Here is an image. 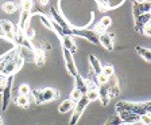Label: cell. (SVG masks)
I'll return each mask as SVG.
<instances>
[{"instance_id":"obj_1","label":"cell","mask_w":151,"mask_h":125,"mask_svg":"<svg viewBox=\"0 0 151 125\" xmlns=\"http://www.w3.org/2000/svg\"><path fill=\"white\" fill-rule=\"evenodd\" d=\"M31 96L34 98L35 104L41 105L45 102H50L53 100H57L60 97L58 90H55L54 88H43V89H35L31 91Z\"/></svg>"},{"instance_id":"obj_2","label":"cell","mask_w":151,"mask_h":125,"mask_svg":"<svg viewBox=\"0 0 151 125\" xmlns=\"http://www.w3.org/2000/svg\"><path fill=\"white\" fill-rule=\"evenodd\" d=\"M116 110L119 113L131 112V113H135V114H139V116L147 114V110L143 106V102L138 104V102H128V101H119L116 104Z\"/></svg>"},{"instance_id":"obj_3","label":"cell","mask_w":151,"mask_h":125,"mask_svg":"<svg viewBox=\"0 0 151 125\" xmlns=\"http://www.w3.org/2000/svg\"><path fill=\"white\" fill-rule=\"evenodd\" d=\"M72 35L76 36H81L86 41H89L93 44H100L99 42V34L94 30H89L86 27H81V28H72Z\"/></svg>"},{"instance_id":"obj_4","label":"cell","mask_w":151,"mask_h":125,"mask_svg":"<svg viewBox=\"0 0 151 125\" xmlns=\"http://www.w3.org/2000/svg\"><path fill=\"white\" fill-rule=\"evenodd\" d=\"M12 81H14V75L7 77L6 86H4L3 91H1V109L7 110L12 100Z\"/></svg>"},{"instance_id":"obj_5","label":"cell","mask_w":151,"mask_h":125,"mask_svg":"<svg viewBox=\"0 0 151 125\" xmlns=\"http://www.w3.org/2000/svg\"><path fill=\"white\" fill-rule=\"evenodd\" d=\"M88 104H89V100L86 98V96L84 94V96L80 98L78 102L74 105V108H73V114H72V117H70V121H69L70 125H76L77 122H78L80 117H81V114L84 113L85 108L88 106Z\"/></svg>"},{"instance_id":"obj_6","label":"cell","mask_w":151,"mask_h":125,"mask_svg":"<svg viewBox=\"0 0 151 125\" xmlns=\"http://www.w3.org/2000/svg\"><path fill=\"white\" fill-rule=\"evenodd\" d=\"M23 65H24V58H23L22 55H19L16 59H14L12 62H9L8 65H7L6 67L0 71V74L4 75V77H11V75H15L16 73H18L19 70L23 67Z\"/></svg>"},{"instance_id":"obj_7","label":"cell","mask_w":151,"mask_h":125,"mask_svg":"<svg viewBox=\"0 0 151 125\" xmlns=\"http://www.w3.org/2000/svg\"><path fill=\"white\" fill-rule=\"evenodd\" d=\"M50 19L53 20V22H55L58 26L62 27V30L65 31L66 35H72V28L73 27L69 24V22H68V20H66V19L57 11V8H54V7L50 8Z\"/></svg>"},{"instance_id":"obj_8","label":"cell","mask_w":151,"mask_h":125,"mask_svg":"<svg viewBox=\"0 0 151 125\" xmlns=\"http://www.w3.org/2000/svg\"><path fill=\"white\" fill-rule=\"evenodd\" d=\"M14 43H15V46L27 49V50L32 51V53H34V50H35L34 44H32V41H30L24 35V32H23L22 30H19L18 27H16V31H15V36H14Z\"/></svg>"},{"instance_id":"obj_9","label":"cell","mask_w":151,"mask_h":125,"mask_svg":"<svg viewBox=\"0 0 151 125\" xmlns=\"http://www.w3.org/2000/svg\"><path fill=\"white\" fill-rule=\"evenodd\" d=\"M63 58H65V66H66V69H68V71H69V74L72 77H76V75L78 74V71H77V66H76L73 54L69 50L63 49Z\"/></svg>"},{"instance_id":"obj_10","label":"cell","mask_w":151,"mask_h":125,"mask_svg":"<svg viewBox=\"0 0 151 125\" xmlns=\"http://www.w3.org/2000/svg\"><path fill=\"white\" fill-rule=\"evenodd\" d=\"M19 55H20V53H19V47L15 46L12 50H9L8 53H6L4 55L0 56V71H1L9 62H12L14 59H16Z\"/></svg>"},{"instance_id":"obj_11","label":"cell","mask_w":151,"mask_h":125,"mask_svg":"<svg viewBox=\"0 0 151 125\" xmlns=\"http://www.w3.org/2000/svg\"><path fill=\"white\" fill-rule=\"evenodd\" d=\"M0 28H1L4 36L14 42V36H15V31H16V27L14 26V23H11L9 20L1 19V20H0Z\"/></svg>"},{"instance_id":"obj_12","label":"cell","mask_w":151,"mask_h":125,"mask_svg":"<svg viewBox=\"0 0 151 125\" xmlns=\"http://www.w3.org/2000/svg\"><path fill=\"white\" fill-rule=\"evenodd\" d=\"M135 19V31L136 32H142L145 24H147L148 22H151V14L146 12V14H140V15L134 16Z\"/></svg>"},{"instance_id":"obj_13","label":"cell","mask_w":151,"mask_h":125,"mask_svg":"<svg viewBox=\"0 0 151 125\" xmlns=\"http://www.w3.org/2000/svg\"><path fill=\"white\" fill-rule=\"evenodd\" d=\"M99 42H100V44L105 50H108V51L113 50V34L112 32L105 31L104 34L99 35Z\"/></svg>"},{"instance_id":"obj_14","label":"cell","mask_w":151,"mask_h":125,"mask_svg":"<svg viewBox=\"0 0 151 125\" xmlns=\"http://www.w3.org/2000/svg\"><path fill=\"white\" fill-rule=\"evenodd\" d=\"M60 39H61V43H62V49L69 50L72 54L77 51V46H76V42H74L73 35H66L65 34L63 36H61Z\"/></svg>"},{"instance_id":"obj_15","label":"cell","mask_w":151,"mask_h":125,"mask_svg":"<svg viewBox=\"0 0 151 125\" xmlns=\"http://www.w3.org/2000/svg\"><path fill=\"white\" fill-rule=\"evenodd\" d=\"M120 120L123 121V124H136V122L140 121V116L139 114H135V113L131 112H122L119 113Z\"/></svg>"},{"instance_id":"obj_16","label":"cell","mask_w":151,"mask_h":125,"mask_svg":"<svg viewBox=\"0 0 151 125\" xmlns=\"http://www.w3.org/2000/svg\"><path fill=\"white\" fill-rule=\"evenodd\" d=\"M97 93H99V100L101 101V104H103L104 106H107L108 102H109V98H111V94H109V91H108L107 84L105 85H99Z\"/></svg>"},{"instance_id":"obj_17","label":"cell","mask_w":151,"mask_h":125,"mask_svg":"<svg viewBox=\"0 0 151 125\" xmlns=\"http://www.w3.org/2000/svg\"><path fill=\"white\" fill-rule=\"evenodd\" d=\"M107 86H108V91H109L111 97H113V96H117V94L120 93V89H119V79H117L115 75H112V77H109V78H108Z\"/></svg>"},{"instance_id":"obj_18","label":"cell","mask_w":151,"mask_h":125,"mask_svg":"<svg viewBox=\"0 0 151 125\" xmlns=\"http://www.w3.org/2000/svg\"><path fill=\"white\" fill-rule=\"evenodd\" d=\"M31 12L30 11H22L20 14V19H19V26L18 28L19 30H22L24 31L27 27H30V20H31Z\"/></svg>"},{"instance_id":"obj_19","label":"cell","mask_w":151,"mask_h":125,"mask_svg":"<svg viewBox=\"0 0 151 125\" xmlns=\"http://www.w3.org/2000/svg\"><path fill=\"white\" fill-rule=\"evenodd\" d=\"M14 47H15V43H14L12 41H9L8 38H6L4 35L0 36V54H1V55L8 53L9 50H12Z\"/></svg>"},{"instance_id":"obj_20","label":"cell","mask_w":151,"mask_h":125,"mask_svg":"<svg viewBox=\"0 0 151 125\" xmlns=\"http://www.w3.org/2000/svg\"><path fill=\"white\" fill-rule=\"evenodd\" d=\"M112 24V19L109 18V16H104V18H101V20L97 23V26H96V30L94 31L97 32L99 35H101V34H104V32L107 31V28L109 27V26Z\"/></svg>"},{"instance_id":"obj_21","label":"cell","mask_w":151,"mask_h":125,"mask_svg":"<svg viewBox=\"0 0 151 125\" xmlns=\"http://www.w3.org/2000/svg\"><path fill=\"white\" fill-rule=\"evenodd\" d=\"M74 88L77 89V90L81 91L82 96H84V94H86V91H88V88H86V82H85L84 77H81L80 74H77L74 77Z\"/></svg>"},{"instance_id":"obj_22","label":"cell","mask_w":151,"mask_h":125,"mask_svg":"<svg viewBox=\"0 0 151 125\" xmlns=\"http://www.w3.org/2000/svg\"><path fill=\"white\" fill-rule=\"evenodd\" d=\"M89 63H91L92 71H93L96 75L100 74V73L103 71V66H101L100 61H99L97 58H96V56L93 55V54H91V55H89Z\"/></svg>"},{"instance_id":"obj_23","label":"cell","mask_w":151,"mask_h":125,"mask_svg":"<svg viewBox=\"0 0 151 125\" xmlns=\"http://www.w3.org/2000/svg\"><path fill=\"white\" fill-rule=\"evenodd\" d=\"M34 61L37 63V66H43L45 65V61H46V54L42 49H35L34 50Z\"/></svg>"},{"instance_id":"obj_24","label":"cell","mask_w":151,"mask_h":125,"mask_svg":"<svg viewBox=\"0 0 151 125\" xmlns=\"http://www.w3.org/2000/svg\"><path fill=\"white\" fill-rule=\"evenodd\" d=\"M76 104L73 102L72 100H65L60 104V106H58V112L60 113H68L69 110H72L74 108Z\"/></svg>"},{"instance_id":"obj_25","label":"cell","mask_w":151,"mask_h":125,"mask_svg":"<svg viewBox=\"0 0 151 125\" xmlns=\"http://www.w3.org/2000/svg\"><path fill=\"white\" fill-rule=\"evenodd\" d=\"M136 53L147 62H151V49H146L142 46H136Z\"/></svg>"},{"instance_id":"obj_26","label":"cell","mask_w":151,"mask_h":125,"mask_svg":"<svg viewBox=\"0 0 151 125\" xmlns=\"http://www.w3.org/2000/svg\"><path fill=\"white\" fill-rule=\"evenodd\" d=\"M15 104L20 108H28L30 106V97H27V96H20V94H19L18 97L15 98Z\"/></svg>"},{"instance_id":"obj_27","label":"cell","mask_w":151,"mask_h":125,"mask_svg":"<svg viewBox=\"0 0 151 125\" xmlns=\"http://www.w3.org/2000/svg\"><path fill=\"white\" fill-rule=\"evenodd\" d=\"M38 16H39V20L42 22V24H45L49 30H53V24H51V19H50V16H47V15H45L43 12L42 14H38Z\"/></svg>"},{"instance_id":"obj_28","label":"cell","mask_w":151,"mask_h":125,"mask_svg":"<svg viewBox=\"0 0 151 125\" xmlns=\"http://www.w3.org/2000/svg\"><path fill=\"white\" fill-rule=\"evenodd\" d=\"M18 93L20 94V96H27V97H30V96H31V88H30V85L22 84L18 89Z\"/></svg>"},{"instance_id":"obj_29","label":"cell","mask_w":151,"mask_h":125,"mask_svg":"<svg viewBox=\"0 0 151 125\" xmlns=\"http://www.w3.org/2000/svg\"><path fill=\"white\" fill-rule=\"evenodd\" d=\"M16 9H18V6L12 1H7V3L3 4V11L7 14H14Z\"/></svg>"},{"instance_id":"obj_30","label":"cell","mask_w":151,"mask_h":125,"mask_svg":"<svg viewBox=\"0 0 151 125\" xmlns=\"http://www.w3.org/2000/svg\"><path fill=\"white\" fill-rule=\"evenodd\" d=\"M85 96H86V98L89 100V102H92V101H97V100H99L97 89H93V90H88Z\"/></svg>"},{"instance_id":"obj_31","label":"cell","mask_w":151,"mask_h":125,"mask_svg":"<svg viewBox=\"0 0 151 125\" xmlns=\"http://www.w3.org/2000/svg\"><path fill=\"white\" fill-rule=\"evenodd\" d=\"M101 73H103L104 75H107L108 78H109V77L115 75V69H113L112 65H105V66H103V71Z\"/></svg>"},{"instance_id":"obj_32","label":"cell","mask_w":151,"mask_h":125,"mask_svg":"<svg viewBox=\"0 0 151 125\" xmlns=\"http://www.w3.org/2000/svg\"><path fill=\"white\" fill-rule=\"evenodd\" d=\"M81 97H82L81 91H80V90H77V89L74 88V89H73V91H72V93H70V98H69V100H72L74 104H77V102H78V101H80V98H81Z\"/></svg>"},{"instance_id":"obj_33","label":"cell","mask_w":151,"mask_h":125,"mask_svg":"<svg viewBox=\"0 0 151 125\" xmlns=\"http://www.w3.org/2000/svg\"><path fill=\"white\" fill-rule=\"evenodd\" d=\"M32 7H34V1L32 0H22V11H30L31 12Z\"/></svg>"},{"instance_id":"obj_34","label":"cell","mask_w":151,"mask_h":125,"mask_svg":"<svg viewBox=\"0 0 151 125\" xmlns=\"http://www.w3.org/2000/svg\"><path fill=\"white\" fill-rule=\"evenodd\" d=\"M122 124H123V121L120 120L119 116H112V117L108 119V121L104 125H122Z\"/></svg>"},{"instance_id":"obj_35","label":"cell","mask_w":151,"mask_h":125,"mask_svg":"<svg viewBox=\"0 0 151 125\" xmlns=\"http://www.w3.org/2000/svg\"><path fill=\"white\" fill-rule=\"evenodd\" d=\"M96 79H97V85H105L108 82V77L107 75H104L103 73L96 75Z\"/></svg>"},{"instance_id":"obj_36","label":"cell","mask_w":151,"mask_h":125,"mask_svg":"<svg viewBox=\"0 0 151 125\" xmlns=\"http://www.w3.org/2000/svg\"><path fill=\"white\" fill-rule=\"evenodd\" d=\"M142 34H145L146 36L151 38V22H148L147 24H145V27H143V30H142Z\"/></svg>"},{"instance_id":"obj_37","label":"cell","mask_w":151,"mask_h":125,"mask_svg":"<svg viewBox=\"0 0 151 125\" xmlns=\"http://www.w3.org/2000/svg\"><path fill=\"white\" fill-rule=\"evenodd\" d=\"M23 32H24V35L28 38V39H30V41H32V38H34L35 32H34V30H32L31 27H27V28H26V30H24V31H23Z\"/></svg>"},{"instance_id":"obj_38","label":"cell","mask_w":151,"mask_h":125,"mask_svg":"<svg viewBox=\"0 0 151 125\" xmlns=\"http://www.w3.org/2000/svg\"><path fill=\"white\" fill-rule=\"evenodd\" d=\"M140 122H143V125H148L151 122V116L150 114H143V116H140Z\"/></svg>"},{"instance_id":"obj_39","label":"cell","mask_w":151,"mask_h":125,"mask_svg":"<svg viewBox=\"0 0 151 125\" xmlns=\"http://www.w3.org/2000/svg\"><path fill=\"white\" fill-rule=\"evenodd\" d=\"M143 106L146 108L147 113H151V101H147V102H143Z\"/></svg>"},{"instance_id":"obj_40","label":"cell","mask_w":151,"mask_h":125,"mask_svg":"<svg viewBox=\"0 0 151 125\" xmlns=\"http://www.w3.org/2000/svg\"><path fill=\"white\" fill-rule=\"evenodd\" d=\"M39 1V6H47L49 4V0H38Z\"/></svg>"},{"instance_id":"obj_41","label":"cell","mask_w":151,"mask_h":125,"mask_svg":"<svg viewBox=\"0 0 151 125\" xmlns=\"http://www.w3.org/2000/svg\"><path fill=\"white\" fill-rule=\"evenodd\" d=\"M145 1H147V0H135V3H138V4H142V3H145Z\"/></svg>"},{"instance_id":"obj_42","label":"cell","mask_w":151,"mask_h":125,"mask_svg":"<svg viewBox=\"0 0 151 125\" xmlns=\"http://www.w3.org/2000/svg\"><path fill=\"white\" fill-rule=\"evenodd\" d=\"M0 125H3V120H1V117H0Z\"/></svg>"},{"instance_id":"obj_43","label":"cell","mask_w":151,"mask_h":125,"mask_svg":"<svg viewBox=\"0 0 151 125\" xmlns=\"http://www.w3.org/2000/svg\"><path fill=\"white\" fill-rule=\"evenodd\" d=\"M122 125H132V124H122Z\"/></svg>"},{"instance_id":"obj_44","label":"cell","mask_w":151,"mask_h":125,"mask_svg":"<svg viewBox=\"0 0 151 125\" xmlns=\"http://www.w3.org/2000/svg\"><path fill=\"white\" fill-rule=\"evenodd\" d=\"M148 125H151V122H150V124H148Z\"/></svg>"},{"instance_id":"obj_45","label":"cell","mask_w":151,"mask_h":125,"mask_svg":"<svg viewBox=\"0 0 151 125\" xmlns=\"http://www.w3.org/2000/svg\"><path fill=\"white\" fill-rule=\"evenodd\" d=\"M150 14H151V11H150Z\"/></svg>"}]
</instances>
